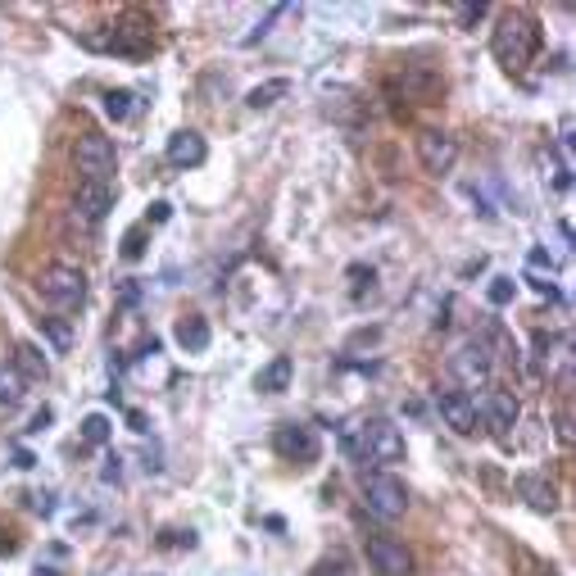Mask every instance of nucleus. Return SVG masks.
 I'll list each match as a JSON object with an SVG mask.
<instances>
[{
    "instance_id": "f257e3e1",
    "label": "nucleus",
    "mask_w": 576,
    "mask_h": 576,
    "mask_svg": "<svg viewBox=\"0 0 576 576\" xmlns=\"http://www.w3.org/2000/svg\"><path fill=\"white\" fill-rule=\"evenodd\" d=\"M490 50H495V59L508 73H522L540 50V23L527 10H508L490 32Z\"/></svg>"
},
{
    "instance_id": "f03ea898",
    "label": "nucleus",
    "mask_w": 576,
    "mask_h": 576,
    "mask_svg": "<svg viewBox=\"0 0 576 576\" xmlns=\"http://www.w3.org/2000/svg\"><path fill=\"white\" fill-rule=\"evenodd\" d=\"M345 454L354 463H363V468H386V463L404 459V436L386 418H368L345 431Z\"/></svg>"
},
{
    "instance_id": "7ed1b4c3",
    "label": "nucleus",
    "mask_w": 576,
    "mask_h": 576,
    "mask_svg": "<svg viewBox=\"0 0 576 576\" xmlns=\"http://www.w3.org/2000/svg\"><path fill=\"white\" fill-rule=\"evenodd\" d=\"M37 291L55 313H73V309H82V300H87V277H82V268H73V264H50L46 273L37 277Z\"/></svg>"
},
{
    "instance_id": "20e7f679",
    "label": "nucleus",
    "mask_w": 576,
    "mask_h": 576,
    "mask_svg": "<svg viewBox=\"0 0 576 576\" xmlns=\"http://www.w3.org/2000/svg\"><path fill=\"white\" fill-rule=\"evenodd\" d=\"M450 377L463 386V395L468 391H486L490 386V377H495V354H490V345L486 341H468V345H459V350L450 354Z\"/></svg>"
},
{
    "instance_id": "39448f33",
    "label": "nucleus",
    "mask_w": 576,
    "mask_h": 576,
    "mask_svg": "<svg viewBox=\"0 0 576 576\" xmlns=\"http://www.w3.org/2000/svg\"><path fill=\"white\" fill-rule=\"evenodd\" d=\"M73 164H78L82 182H105V186H109V177H114V164H118L114 141H109L105 132H82L78 146H73Z\"/></svg>"
},
{
    "instance_id": "423d86ee",
    "label": "nucleus",
    "mask_w": 576,
    "mask_h": 576,
    "mask_svg": "<svg viewBox=\"0 0 576 576\" xmlns=\"http://www.w3.org/2000/svg\"><path fill=\"white\" fill-rule=\"evenodd\" d=\"M363 499H368V508L386 522H395V518L409 513V490H404V481L391 477V472H372L368 486H363Z\"/></svg>"
},
{
    "instance_id": "0eeeda50",
    "label": "nucleus",
    "mask_w": 576,
    "mask_h": 576,
    "mask_svg": "<svg viewBox=\"0 0 576 576\" xmlns=\"http://www.w3.org/2000/svg\"><path fill=\"white\" fill-rule=\"evenodd\" d=\"M273 450L282 454L286 463H318L323 440H318L313 427H304V422H282V427L273 431Z\"/></svg>"
},
{
    "instance_id": "6e6552de",
    "label": "nucleus",
    "mask_w": 576,
    "mask_h": 576,
    "mask_svg": "<svg viewBox=\"0 0 576 576\" xmlns=\"http://www.w3.org/2000/svg\"><path fill=\"white\" fill-rule=\"evenodd\" d=\"M418 164H422V173L445 177L454 164H459V141H454L450 132H440V127L418 132Z\"/></svg>"
},
{
    "instance_id": "1a4fd4ad",
    "label": "nucleus",
    "mask_w": 576,
    "mask_h": 576,
    "mask_svg": "<svg viewBox=\"0 0 576 576\" xmlns=\"http://www.w3.org/2000/svg\"><path fill=\"white\" fill-rule=\"evenodd\" d=\"M368 563L381 576H413V554L391 536H372L368 540Z\"/></svg>"
},
{
    "instance_id": "9d476101",
    "label": "nucleus",
    "mask_w": 576,
    "mask_h": 576,
    "mask_svg": "<svg viewBox=\"0 0 576 576\" xmlns=\"http://www.w3.org/2000/svg\"><path fill=\"white\" fill-rule=\"evenodd\" d=\"M114 209V191H109L105 182H78V196H73V214L82 218V223H100V218Z\"/></svg>"
},
{
    "instance_id": "9b49d317",
    "label": "nucleus",
    "mask_w": 576,
    "mask_h": 576,
    "mask_svg": "<svg viewBox=\"0 0 576 576\" xmlns=\"http://www.w3.org/2000/svg\"><path fill=\"white\" fill-rule=\"evenodd\" d=\"M440 418H445V427L459 431V436H472V431H477V400L463 391H440Z\"/></svg>"
},
{
    "instance_id": "f8f14e48",
    "label": "nucleus",
    "mask_w": 576,
    "mask_h": 576,
    "mask_svg": "<svg viewBox=\"0 0 576 576\" xmlns=\"http://www.w3.org/2000/svg\"><path fill=\"white\" fill-rule=\"evenodd\" d=\"M481 418H486V427L495 431V436H508V431L518 427L522 409H518V395H508V391H490L486 404H481Z\"/></svg>"
},
{
    "instance_id": "ddd939ff",
    "label": "nucleus",
    "mask_w": 576,
    "mask_h": 576,
    "mask_svg": "<svg viewBox=\"0 0 576 576\" xmlns=\"http://www.w3.org/2000/svg\"><path fill=\"white\" fill-rule=\"evenodd\" d=\"M146 46H150V23L141 14H127L123 23H114V37H109L114 55H141Z\"/></svg>"
},
{
    "instance_id": "4468645a",
    "label": "nucleus",
    "mask_w": 576,
    "mask_h": 576,
    "mask_svg": "<svg viewBox=\"0 0 576 576\" xmlns=\"http://www.w3.org/2000/svg\"><path fill=\"white\" fill-rule=\"evenodd\" d=\"M164 155H168V164H173V168H200L209 159V146H205L200 132H173Z\"/></svg>"
},
{
    "instance_id": "2eb2a0df",
    "label": "nucleus",
    "mask_w": 576,
    "mask_h": 576,
    "mask_svg": "<svg viewBox=\"0 0 576 576\" xmlns=\"http://www.w3.org/2000/svg\"><path fill=\"white\" fill-rule=\"evenodd\" d=\"M23 395H28V381L0 363V418H14L23 409Z\"/></svg>"
},
{
    "instance_id": "dca6fc26",
    "label": "nucleus",
    "mask_w": 576,
    "mask_h": 576,
    "mask_svg": "<svg viewBox=\"0 0 576 576\" xmlns=\"http://www.w3.org/2000/svg\"><path fill=\"white\" fill-rule=\"evenodd\" d=\"M209 341H214V332H209V323L205 318H177V345H182L186 354H205L209 350Z\"/></svg>"
},
{
    "instance_id": "f3484780",
    "label": "nucleus",
    "mask_w": 576,
    "mask_h": 576,
    "mask_svg": "<svg viewBox=\"0 0 576 576\" xmlns=\"http://www.w3.org/2000/svg\"><path fill=\"white\" fill-rule=\"evenodd\" d=\"M291 359H286V354H277L273 363H268L264 372H259V377H254V391H264V395H282L286 386H291Z\"/></svg>"
},
{
    "instance_id": "a211bd4d",
    "label": "nucleus",
    "mask_w": 576,
    "mask_h": 576,
    "mask_svg": "<svg viewBox=\"0 0 576 576\" xmlns=\"http://www.w3.org/2000/svg\"><path fill=\"white\" fill-rule=\"evenodd\" d=\"M14 372H19L23 381H46V377H50V363L41 359V350H37V345H28V341H23L19 350H14Z\"/></svg>"
},
{
    "instance_id": "6ab92c4d",
    "label": "nucleus",
    "mask_w": 576,
    "mask_h": 576,
    "mask_svg": "<svg viewBox=\"0 0 576 576\" xmlns=\"http://www.w3.org/2000/svg\"><path fill=\"white\" fill-rule=\"evenodd\" d=\"M41 336H46V341L55 345L59 354H69V350H73V341H78V327H73V318L55 313V318H41Z\"/></svg>"
},
{
    "instance_id": "aec40b11",
    "label": "nucleus",
    "mask_w": 576,
    "mask_h": 576,
    "mask_svg": "<svg viewBox=\"0 0 576 576\" xmlns=\"http://www.w3.org/2000/svg\"><path fill=\"white\" fill-rule=\"evenodd\" d=\"M518 486H522V495H527V504L536 508V513H554L558 508V495H554V486H549L545 477H522Z\"/></svg>"
},
{
    "instance_id": "412c9836",
    "label": "nucleus",
    "mask_w": 576,
    "mask_h": 576,
    "mask_svg": "<svg viewBox=\"0 0 576 576\" xmlns=\"http://www.w3.org/2000/svg\"><path fill=\"white\" fill-rule=\"evenodd\" d=\"M286 91H291V82H286V78H273V82H259V87H254V91H250V96H245V105H250V109H273V105H277V100H282V96H286Z\"/></svg>"
},
{
    "instance_id": "4be33fe9",
    "label": "nucleus",
    "mask_w": 576,
    "mask_h": 576,
    "mask_svg": "<svg viewBox=\"0 0 576 576\" xmlns=\"http://www.w3.org/2000/svg\"><path fill=\"white\" fill-rule=\"evenodd\" d=\"M109 436H114V427H109L105 413H87V418H82V440H87V445H109Z\"/></svg>"
},
{
    "instance_id": "5701e85b",
    "label": "nucleus",
    "mask_w": 576,
    "mask_h": 576,
    "mask_svg": "<svg viewBox=\"0 0 576 576\" xmlns=\"http://www.w3.org/2000/svg\"><path fill=\"white\" fill-rule=\"evenodd\" d=\"M309 576H350V558H345L341 549H332V554H323L318 563H313Z\"/></svg>"
},
{
    "instance_id": "b1692460",
    "label": "nucleus",
    "mask_w": 576,
    "mask_h": 576,
    "mask_svg": "<svg viewBox=\"0 0 576 576\" xmlns=\"http://www.w3.org/2000/svg\"><path fill=\"white\" fill-rule=\"evenodd\" d=\"M105 114L114 118V123H123V118L132 114V91H105Z\"/></svg>"
},
{
    "instance_id": "393cba45",
    "label": "nucleus",
    "mask_w": 576,
    "mask_h": 576,
    "mask_svg": "<svg viewBox=\"0 0 576 576\" xmlns=\"http://www.w3.org/2000/svg\"><path fill=\"white\" fill-rule=\"evenodd\" d=\"M141 254H146V227H132V232H123V259L137 264Z\"/></svg>"
},
{
    "instance_id": "a878e982",
    "label": "nucleus",
    "mask_w": 576,
    "mask_h": 576,
    "mask_svg": "<svg viewBox=\"0 0 576 576\" xmlns=\"http://www.w3.org/2000/svg\"><path fill=\"white\" fill-rule=\"evenodd\" d=\"M513 295H518V282H513V277H495V282H490V304H495V309L513 304Z\"/></svg>"
},
{
    "instance_id": "bb28decb",
    "label": "nucleus",
    "mask_w": 576,
    "mask_h": 576,
    "mask_svg": "<svg viewBox=\"0 0 576 576\" xmlns=\"http://www.w3.org/2000/svg\"><path fill=\"white\" fill-rule=\"evenodd\" d=\"M282 14H286V5H273V10H268V19H264V23H259V28H254V32H250V37H241V46H254V41H264V37H268V32H273V23H277V19H282Z\"/></svg>"
},
{
    "instance_id": "cd10ccee",
    "label": "nucleus",
    "mask_w": 576,
    "mask_h": 576,
    "mask_svg": "<svg viewBox=\"0 0 576 576\" xmlns=\"http://www.w3.org/2000/svg\"><path fill=\"white\" fill-rule=\"evenodd\" d=\"M159 545H168V549H191V545H196V536H191V531H164V540H159Z\"/></svg>"
},
{
    "instance_id": "c85d7f7f",
    "label": "nucleus",
    "mask_w": 576,
    "mask_h": 576,
    "mask_svg": "<svg viewBox=\"0 0 576 576\" xmlns=\"http://www.w3.org/2000/svg\"><path fill=\"white\" fill-rule=\"evenodd\" d=\"M168 218H173V205H168V200H155V205H150V214H146V227L150 223H168Z\"/></svg>"
},
{
    "instance_id": "c756f323",
    "label": "nucleus",
    "mask_w": 576,
    "mask_h": 576,
    "mask_svg": "<svg viewBox=\"0 0 576 576\" xmlns=\"http://www.w3.org/2000/svg\"><path fill=\"white\" fill-rule=\"evenodd\" d=\"M454 14H459V23H463V28H472V23H477L481 14H486V5H459V10H454Z\"/></svg>"
},
{
    "instance_id": "7c9ffc66",
    "label": "nucleus",
    "mask_w": 576,
    "mask_h": 576,
    "mask_svg": "<svg viewBox=\"0 0 576 576\" xmlns=\"http://www.w3.org/2000/svg\"><path fill=\"white\" fill-rule=\"evenodd\" d=\"M558 440H563V445H572V413H558Z\"/></svg>"
},
{
    "instance_id": "2f4dec72",
    "label": "nucleus",
    "mask_w": 576,
    "mask_h": 576,
    "mask_svg": "<svg viewBox=\"0 0 576 576\" xmlns=\"http://www.w3.org/2000/svg\"><path fill=\"white\" fill-rule=\"evenodd\" d=\"M100 477H105V481H118V477H123V468H118V454H109V459H105V472H100Z\"/></svg>"
},
{
    "instance_id": "473e14b6",
    "label": "nucleus",
    "mask_w": 576,
    "mask_h": 576,
    "mask_svg": "<svg viewBox=\"0 0 576 576\" xmlns=\"http://www.w3.org/2000/svg\"><path fill=\"white\" fill-rule=\"evenodd\" d=\"M527 282H531V286H536V291H540V295H549V300H554V295H558V291H554V282H540V277H527Z\"/></svg>"
},
{
    "instance_id": "72a5a7b5",
    "label": "nucleus",
    "mask_w": 576,
    "mask_h": 576,
    "mask_svg": "<svg viewBox=\"0 0 576 576\" xmlns=\"http://www.w3.org/2000/svg\"><path fill=\"white\" fill-rule=\"evenodd\" d=\"M531 264H536V268H554V259H549L545 250H531Z\"/></svg>"
},
{
    "instance_id": "f704fd0d",
    "label": "nucleus",
    "mask_w": 576,
    "mask_h": 576,
    "mask_svg": "<svg viewBox=\"0 0 576 576\" xmlns=\"http://www.w3.org/2000/svg\"><path fill=\"white\" fill-rule=\"evenodd\" d=\"M46 422H50V409H41L37 418H32V427H28V431H46Z\"/></svg>"
}]
</instances>
